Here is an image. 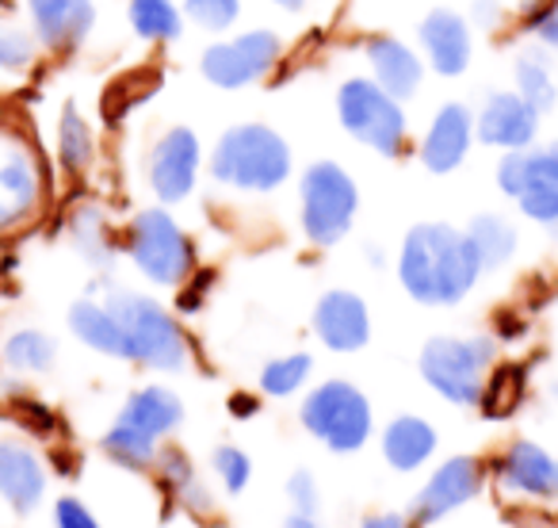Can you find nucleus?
Here are the masks:
<instances>
[{
    "label": "nucleus",
    "mask_w": 558,
    "mask_h": 528,
    "mask_svg": "<svg viewBox=\"0 0 558 528\" xmlns=\"http://www.w3.org/2000/svg\"><path fill=\"white\" fill-rule=\"evenodd\" d=\"M471 16H474V24H482V27H497L505 20V9H501V0H474Z\"/></svg>",
    "instance_id": "ea45409f"
},
{
    "label": "nucleus",
    "mask_w": 558,
    "mask_h": 528,
    "mask_svg": "<svg viewBox=\"0 0 558 528\" xmlns=\"http://www.w3.org/2000/svg\"><path fill=\"white\" fill-rule=\"evenodd\" d=\"M436 452V429L421 418H395L383 433V456L398 471H413Z\"/></svg>",
    "instance_id": "5701e85b"
},
{
    "label": "nucleus",
    "mask_w": 558,
    "mask_h": 528,
    "mask_svg": "<svg viewBox=\"0 0 558 528\" xmlns=\"http://www.w3.org/2000/svg\"><path fill=\"white\" fill-rule=\"evenodd\" d=\"M93 154H96L93 127H88V119L81 116L77 104H65L62 119H58V161H62L65 172L81 177V172L93 165Z\"/></svg>",
    "instance_id": "393cba45"
},
{
    "label": "nucleus",
    "mask_w": 558,
    "mask_h": 528,
    "mask_svg": "<svg viewBox=\"0 0 558 528\" xmlns=\"http://www.w3.org/2000/svg\"><path fill=\"white\" fill-rule=\"evenodd\" d=\"M0 195H4L20 215L35 207V200H39V177H35L32 161H27L24 154H12L9 161L0 165Z\"/></svg>",
    "instance_id": "7c9ffc66"
},
{
    "label": "nucleus",
    "mask_w": 558,
    "mask_h": 528,
    "mask_svg": "<svg viewBox=\"0 0 558 528\" xmlns=\"http://www.w3.org/2000/svg\"><path fill=\"white\" fill-rule=\"evenodd\" d=\"M501 479L517 494L558 497V459L532 441H517L501 459Z\"/></svg>",
    "instance_id": "aec40b11"
},
{
    "label": "nucleus",
    "mask_w": 558,
    "mask_h": 528,
    "mask_svg": "<svg viewBox=\"0 0 558 528\" xmlns=\"http://www.w3.org/2000/svg\"><path fill=\"white\" fill-rule=\"evenodd\" d=\"M279 528H318V525H314L311 513H291V517L283 520V525H279Z\"/></svg>",
    "instance_id": "79ce46f5"
},
{
    "label": "nucleus",
    "mask_w": 558,
    "mask_h": 528,
    "mask_svg": "<svg viewBox=\"0 0 558 528\" xmlns=\"http://www.w3.org/2000/svg\"><path fill=\"white\" fill-rule=\"evenodd\" d=\"M337 116H341V127L356 142L379 149L383 157L402 154L410 119H405L402 100H395L372 77H349L337 88Z\"/></svg>",
    "instance_id": "20e7f679"
},
{
    "label": "nucleus",
    "mask_w": 558,
    "mask_h": 528,
    "mask_svg": "<svg viewBox=\"0 0 558 528\" xmlns=\"http://www.w3.org/2000/svg\"><path fill=\"white\" fill-rule=\"evenodd\" d=\"M279 55H283L279 35L260 27V32L238 35V39L210 43L199 58V70H203V77L218 88H245V85H256V81L279 62Z\"/></svg>",
    "instance_id": "9d476101"
},
{
    "label": "nucleus",
    "mask_w": 558,
    "mask_h": 528,
    "mask_svg": "<svg viewBox=\"0 0 558 528\" xmlns=\"http://www.w3.org/2000/svg\"><path fill=\"white\" fill-rule=\"evenodd\" d=\"M35 50H39L35 32H24L20 24H4L0 20V70H27L35 62Z\"/></svg>",
    "instance_id": "473e14b6"
},
{
    "label": "nucleus",
    "mask_w": 558,
    "mask_h": 528,
    "mask_svg": "<svg viewBox=\"0 0 558 528\" xmlns=\"http://www.w3.org/2000/svg\"><path fill=\"white\" fill-rule=\"evenodd\" d=\"M54 520H58V528H100L96 517L77 502V497H62V502L54 505Z\"/></svg>",
    "instance_id": "4c0bfd02"
},
{
    "label": "nucleus",
    "mask_w": 558,
    "mask_h": 528,
    "mask_svg": "<svg viewBox=\"0 0 558 528\" xmlns=\"http://www.w3.org/2000/svg\"><path fill=\"white\" fill-rule=\"evenodd\" d=\"M474 142V116L466 104H444L421 139V161L433 172H451L463 165Z\"/></svg>",
    "instance_id": "2eb2a0df"
},
{
    "label": "nucleus",
    "mask_w": 558,
    "mask_h": 528,
    "mask_svg": "<svg viewBox=\"0 0 558 528\" xmlns=\"http://www.w3.org/2000/svg\"><path fill=\"white\" fill-rule=\"evenodd\" d=\"M421 50H425L428 65H433L440 77H459L466 73L474 55V39H471V24H466L459 12L451 9H433L417 27Z\"/></svg>",
    "instance_id": "4468645a"
},
{
    "label": "nucleus",
    "mask_w": 558,
    "mask_h": 528,
    "mask_svg": "<svg viewBox=\"0 0 558 528\" xmlns=\"http://www.w3.org/2000/svg\"><path fill=\"white\" fill-rule=\"evenodd\" d=\"M314 329L333 352H356L372 337V319H367V307L352 291H326L318 299V311H314Z\"/></svg>",
    "instance_id": "dca6fc26"
},
{
    "label": "nucleus",
    "mask_w": 558,
    "mask_h": 528,
    "mask_svg": "<svg viewBox=\"0 0 558 528\" xmlns=\"http://www.w3.org/2000/svg\"><path fill=\"white\" fill-rule=\"evenodd\" d=\"M161 467H165V479L177 487V494L184 497L187 505H195V509H207V494H203V487H199V479H195L192 464H187L180 452H165Z\"/></svg>",
    "instance_id": "f704fd0d"
},
{
    "label": "nucleus",
    "mask_w": 558,
    "mask_h": 528,
    "mask_svg": "<svg viewBox=\"0 0 558 528\" xmlns=\"http://www.w3.org/2000/svg\"><path fill=\"white\" fill-rule=\"evenodd\" d=\"M539 4H543V0H520V9H524V12H535Z\"/></svg>",
    "instance_id": "a18cd8bd"
},
{
    "label": "nucleus",
    "mask_w": 558,
    "mask_h": 528,
    "mask_svg": "<svg viewBox=\"0 0 558 528\" xmlns=\"http://www.w3.org/2000/svg\"><path fill=\"white\" fill-rule=\"evenodd\" d=\"M70 326L88 349L96 352H108V357L119 360H131V349H126V334L119 326V319L108 311V303H93V299H81L73 303L70 311Z\"/></svg>",
    "instance_id": "4be33fe9"
},
{
    "label": "nucleus",
    "mask_w": 558,
    "mask_h": 528,
    "mask_svg": "<svg viewBox=\"0 0 558 528\" xmlns=\"http://www.w3.org/2000/svg\"><path fill=\"white\" fill-rule=\"evenodd\" d=\"M271 4H279V9H288V12H299L306 0H271Z\"/></svg>",
    "instance_id": "c03bdc74"
},
{
    "label": "nucleus",
    "mask_w": 558,
    "mask_h": 528,
    "mask_svg": "<svg viewBox=\"0 0 558 528\" xmlns=\"http://www.w3.org/2000/svg\"><path fill=\"white\" fill-rule=\"evenodd\" d=\"M184 16L203 32L218 35L241 16V0H184Z\"/></svg>",
    "instance_id": "72a5a7b5"
},
{
    "label": "nucleus",
    "mask_w": 558,
    "mask_h": 528,
    "mask_svg": "<svg viewBox=\"0 0 558 528\" xmlns=\"http://www.w3.org/2000/svg\"><path fill=\"white\" fill-rule=\"evenodd\" d=\"M0 494L9 497L16 513H27L47 494V467L32 448L16 441L0 444Z\"/></svg>",
    "instance_id": "6ab92c4d"
},
{
    "label": "nucleus",
    "mask_w": 558,
    "mask_h": 528,
    "mask_svg": "<svg viewBox=\"0 0 558 528\" xmlns=\"http://www.w3.org/2000/svg\"><path fill=\"white\" fill-rule=\"evenodd\" d=\"M218 184L238 192H271L291 177V146L264 123H238L218 139L210 154Z\"/></svg>",
    "instance_id": "f03ea898"
},
{
    "label": "nucleus",
    "mask_w": 558,
    "mask_h": 528,
    "mask_svg": "<svg viewBox=\"0 0 558 528\" xmlns=\"http://www.w3.org/2000/svg\"><path fill=\"white\" fill-rule=\"evenodd\" d=\"M104 452L116 456L119 464H126V467H146V464H154V456H157V441H149L138 429L116 421V425L108 429V436H104Z\"/></svg>",
    "instance_id": "2f4dec72"
},
{
    "label": "nucleus",
    "mask_w": 558,
    "mask_h": 528,
    "mask_svg": "<svg viewBox=\"0 0 558 528\" xmlns=\"http://www.w3.org/2000/svg\"><path fill=\"white\" fill-rule=\"evenodd\" d=\"M474 253H478L482 268H501L512 253H517V230H512L509 218L501 215H478L466 230Z\"/></svg>",
    "instance_id": "a878e982"
},
{
    "label": "nucleus",
    "mask_w": 558,
    "mask_h": 528,
    "mask_svg": "<svg viewBox=\"0 0 558 528\" xmlns=\"http://www.w3.org/2000/svg\"><path fill=\"white\" fill-rule=\"evenodd\" d=\"M539 131V111L520 93H494L474 116V139L501 149H527Z\"/></svg>",
    "instance_id": "f8f14e48"
},
{
    "label": "nucleus",
    "mask_w": 558,
    "mask_h": 528,
    "mask_svg": "<svg viewBox=\"0 0 558 528\" xmlns=\"http://www.w3.org/2000/svg\"><path fill=\"white\" fill-rule=\"evenodd\" d=\"M299 200H303V230L314 245H337L352 230L360 192H356V180L337 161H314L303 172Z\"/></svg>",
    "instance_id": "423d86ee"
},
{
    "label": "nucleus",
    "mask_w": 558,
    "mask_h": 528,
    "mask_svg": "<svg viewBox=\"0 0 558 528\" xmlns=\"http://www.w3.org/2000/svg\"><path fill=\"white\" fill-rule=\"evenodd\" d=\"M215 471H218V479H222V487L230 490V494H238V490H245L248 475H253V464H248V456L241 448L226 444V448L215 452Z\"/></svg>",
    "instance_id": "c9c22d12"
},
{
    "label": "nucleus",
    "mask_w": 558,
    "mask_h": 528,
    "mask_svg": "<svg viewBox=\"0 0 558 528\" xmlns=\"http://www.w3.org/2000/svg\"><path fill=\"white\" fill-rule=\"evenodd\" d=\"M180 418H184V406H180V398L172 395V391H165V387L134 391V395L126 398L123 413H119V421H123V425L138 429V433L149 436V441H161V436H169L172 429L180 425Z\"/></svg>",
    "instance_id": "412c9836"
},
{
    "label": "nucleus",
    "mask_w": 558,
    "mask_h": 528,
    "mask_svg": "<svg viewBox=\"0 0 558 528\" xmlns=\"http://www.w3.org/2000/svg\"><path fill=\"white\" fill-rule=\"evenodd\" d=\"M532 35L543 43V50H558V9H535Z\"/></svg>",
    "instance_id": "58836bf2"
},
{
    "label": "nucleus",
    "mask_w": 558,
    "mask_h": 528,
    "mask_svg": "<svg viewBox=\"0 0 558 528\" xmlns=\"http://www.w3.org/2000/svg\"><path fill=\"white\" fill-rule=\"evenodd\" d=\"M482 487V464L474 456H456L425 482V490L417 494V517L436 520L444 513L459 509L463 502H471Z\"/></svg>",
    "instance_id": "a211bd4d"
},
{
    "label": "nucleus",
    "mask_w": 558,
    "mask_h": 528,
    "mask_svg": "<svg viewBox=\"0 0 558 528\" xmlns=\"http://www.w3.org/2000/svg\"><path fill=\"white\" fill-rule=\"evenodd\" d=\"M497 184L532 223L558 226V142L543 149H509L497 165Z\"/></svg>",
    "instance_id": "1a4fd4ad"
},
{
    "label": "nucleus",
    "mask_w": 558,
    "mask_h": 528,
    "mask_svg": "<svg viewBox=\"0 0 558 528\" xmlns=\"http://www.w3.org/2000/svg\"><path fill=\"white\" fill-rule=\"evenodd\" d=\"M512 77H517V93L532 104L539 116H547L558 100V88L555 77H550V65H547V50L543 47H527L517 55V65H512Z\"/></svg>",
    "instance_id": "b1692460"
},
{
    "label": "nucleus",
    "mask_w": 558,
    "mask_h": 528,
    "mask_svg": "<svg viewBox=\"0 0 558 528\" xmlns=\"http://www.w3.org/2000/svg\"><path fill=\"white\" fill-rule=\"evenodd\" d=\"M126 253L138 264V273L161 288H177L192 273V241L169 211H142L126 230Z\"/></svg>",
    "instance_id": "6e6552de"
},
{
    "label": "nucleus",
    "mask_w": 558,
    "mask_h": 528,
    "mask_svg": "<svg viewBox=\"0 0 558 528\" xmlns=\"http://www.w3.org/2000/svg\"><path fill=\"white\" fill-rule=\"evenodd\" d=\"M303 425L333 452H356L372 436V403L344 380H329L303 403Z\"/></svg>",
    "instance_id": "0eeeda50"
},
{
    "label": "nucleus",
    "mask_w": 558,
    "mask_h": 528,
    "mask_svg": "<svg viewBox=\"0 0 558 528\" xmlns=\"http://www.w3.org/2000/svg\"><path fill=\"white\" fill-rule=\"evenodd\" d=\"M367 65H372V81L387 88L395 100H410L425 81V62L413 47H405L395 35H372L364 47Z\"/></svg>",
    "instance_id": "f3484780"
},
{
    "label": "nucleus",
    "mask_w": 558,
    "mask_h": 528,
    "mask_svg": "<svg viewBox=\"0 0 558 528\" xmlns=\"http://www.w3.org/2000/svg\"><path fill=\"white\" fill-rule=\"evenodd\" d=\"M288 494H291V502H295V513H311V517H314V509H318V487H314L311 471L291 475Z\"/></svg>",
    "instance_id": "e433bc0d"
},
{
    "label": "nucleus",
    "mask_w": 558,
    "mask_h": 528,
    "mask_svg": "<svg viewBox=\"0 0 558 528\" xmlns=\"http://www.w3.org/2000/svg\"><path fill=\"white\" fill-rule=\"evenodd\" d=\"M70 238L88 264H100L104 268V264H111V256H116V249H111V233H108V218H104V211L93 207V203L73 211Z\"/></svg>",
    "instance_id": "bb28decb"
},
{
    "label": "nucleus",
    "mask_w": 558,
    "mask_h": 528,
    "mask_svg": "<svg viewBox=\"0 0 558 528\" xmlns=\"http://www.w3.org/2000/svg\"><path fill=\"white\" fill-rule=\"evenodd\" d=\"M364 528H410V520L398 517V513H375L364 520Z\"/></svg>",
    "instance_id": "a19ab883"
},
{
    "label": "nucleus",
    "mask_w": 558,
    "mask_h": 528,
    "mask_svg": "<svg viewBox=\"0 0 558 528\" xmlns=\"http://www.w3.org/2000/svg\"><path fill=\"white\" fill-rule=\"evenodd\" d=\"M54 341L43 329H20L4 341V360L20 372H47L54 364Z\"/></svg>",
    "instance_id": "c756f323"
},
{
    "label": "nucleus",
    "mask_w": 558,
    "mask_h": 528,
    "mask_svg": "<svg viewBox=\"0 0 558 528\" xmlns=\"http://www.w3.org/2000/svg\"><path fill=\"white\" fill-rule=\"evenodd\" d=\"M203 165V146L195 139V131L187 127H172L169 134H161L149 154V184H154L157 200L180 203L192 195L195 177Z\"/></svg>",
    "instance_id": "9b49d317"
},
{
    "label": "nucleus",
    "mask_w": 558,
    "mask_h": 528,
    "mask_svg": "<svg viewBox=\"0 0 558 528\" xmlns=\"http://www.w3.org/2000/svg\"><path fill=\"white\" fill-rule=\"evenodd\" d=\"M314 372V360L306 352H291V357H279V360H268L260 372V391L271 398H288L311 380Z\"/></svg>",
    "instance_id": "c85d7f7f"
},
{
    "label": "nucleus",
    "mask_w": 558,
    "mask_h": 528,
    "mask_svg": "<svg viewBox=\"0 0 558 528\" xmlns=\"http://www.w3.org/2000/svg\"><path fill=\"white\" fill-rule=\"evenodd\" d=\"M16 218H20V211L12 207V203L4 200V195H0V230H4V226H12Z\"/></svg>",
    "instance_id": "37998d69"
},
{
    "label": "nucleus",
    "mask_w": 558,
    "mask_h": 528,
    "mask_svg": "<svg viewBox=\"0 0 558 528\" xmlns=\"http://www.w3.org/2000/svg\"><path fill=\"white\" fill-rule=\"evenodd\" d=\"M108 311L116 314L119 326H123L131 360H138V364H146V368H157V372H177L187 360L184 334H180L177 319H172L157 299L134 296V291H111Z\"/></svg>",
    "instance_id": "7ed1b4c3"
},
{
    "label": "nucleus",
    "mask_w": 558,
    "mask_h": 528,
    "mask_svg": "<svg viewBox=\"0 0 558 528\" xmlns=\"http://www.w3.org/2000/svg\"><path fill=\"white\" fill-rule=\"evenodd\" d=\"M32 32L54 55H70L88 39L96 24L93 0H27Z\"/></svg>",
    "instance_id": "ddd939ff"
},
{
    "label": "nucleus",
    "mask_w": 558,
    "mask_h": 528,
    "mask_svg": "<svg viewBox=\"0 0 558 528\" xmlns=\"http://www.w3.org/2000/svg\"><path fill=\"white\" fill-rule=\"evenodd\" d=\"M131 27L149 43H172L184 32V12L172 0H131Z\"/></svg>",
    "instance_id": "cd10ccee"
},
{
    "label": "nucleus",
    "mask_w": 558,
    "mask_h": 528,
    "mask_svg": "<svg viewBox=\"0 0 558 528\" xmlns=\"http://www.w3.org/2000/svg\"><path fill=\"white\" fill-rule=\"evenodd\" d=\"M486 273L471 238L448 223H421L405 233L398 256V280L417 303L456 307L471 296L478 276Z\"/></svg>",
    "instance_id": "f257e3e1"
},
{
    "label": "nucleus",
    "mask_w": 558,
    "mask_h": 528,
    "mask_svg": "<svg viewBox=\"0 0 558 528\" xmlns=\"http://www.w3.org/2000/svg\"><path fill=\"white\" fill-rule=\"evenodd\" d=\"M489 337H433L421 349L425 383L456 406H478L486 391V368L494 364Z\"/></svg>",
    "instance_id": "39448f33"
}]
</instances>
